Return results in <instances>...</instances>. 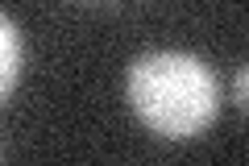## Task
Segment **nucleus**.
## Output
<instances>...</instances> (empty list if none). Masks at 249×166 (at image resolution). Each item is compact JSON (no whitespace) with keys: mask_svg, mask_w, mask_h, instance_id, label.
<instances>
[{"mask_svg":"<svg viewBox=\"0 0 249 166\" xmlns=\"http://www.w3.org/2000/svg\"><path fill=\"white\" fill-rule=\"evenodd\" d=\"M17 75H21V34L13 17H0V92L4 96L17 88Z\"/></svg>","mask_w":249,"mask_h":166,"instance_id":"nucleus-2","label":"nucleus"},{"mask_svg":"<svg viewBox=\"0 0 249 166\" xmlns=\"http://www.w3.org/2000/svg\"><path fill=\"white\" fill-rule=\"evenodd\" d=\"M129 104L154 133L178 141L208 129L220 104V88L196 54L158 50L129 67Z\"/></svg>","mask_w":249,"mask_h":166,"instance_id":"nucleus-1","label":"nucleus"},{"mask_svg":"<svg viewBox=\"0 0 249 166\" xmlns=\"http://www.w3.org/2000/svg\"><path fill=\"white\" fill-rule=\"evenodd\" d=\"M232 96H237V104L249 112V62L237 71V79H232Z\"/></svg>","mask_w":249,"mask_h":166,"instance_id":"nucleus-3","label":"nucleus"}]
</instances>
